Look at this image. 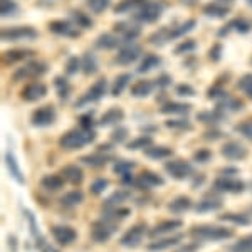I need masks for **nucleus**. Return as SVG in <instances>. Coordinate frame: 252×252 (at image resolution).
<instances>
[{
    "instance_id": "f03ea898",
    "label": "nucleus",
    "mask_w": 252,
    "mask_h": 252,
    "mask_svg": "<svg viewBox=\"0 0 252 252\" xmlns=\"http://www.w3.org/2000/svg\"><path fill=\"white\" fill-rule=\"evenodd\" d=\"M190 234L200 241H223V239L232 237L234 230L222 225H195L192 227Z\"/></svg>"
},
{
    "instance_id": "0e129e2a",
    "label": "nucleus",
    "mask_w": 252,
    "mask_h": 252,
    "mask_svg": "<svg viewBox=\"0 0 252 252\" xmlns=\"http://www.w3.org/2000/svg\"><path fill=\"white\" fill-rule=\"evenodd\" d=\"M251 212H252V209H251Z\"/></svg>"
},
{
    "instance_id": "9b49d317",
    "label": "nucleus",
    "mask_w": 252,
    "mask_h": 252,
    "mask_svg": "<svg viewBox=\"0 0 252 252\" xmlns=\"http://www.w3.org/2000/svg\"><path fill=\"white\" fill-rule=\"evenodd\" d=\"M166 173L170 175L175 180H184V178L189 177L192 173V166L187 163L185 160H172L165 165Z\"/></svg>"
},
{
    "instance_id": "052dcab7",
    "label": "nucleus",
    "mask_w": 252,
    "mask_h": 252,
    "mask_svg": "<svg viewBox=\"0 0 252 252\" xmlns=\"http://www.w3.org/2000/svg\"><path fill=\"white\" fill-rule=\"evenodd\" d=\"M219 51H220V46L217 44V46L214 47V51H212V58H214V61H217V59H219V54H217Z\"/></svg>"
},
{
    "instance_id": "e433bc0d",
    "label": "nucleus",
    "mask_w": 252,
    "mask_h": 252,
    "mask_svg": "<svg viewBox=\"0 0 252 252\" xmlns=\"http://www.w3.org/2000/svg\"><path fill=\"white\" fill-rule=\"evenodd\" d=\"M145 2L146 0H121V2L115 7V12L116 14H125V12H128V10L140 9Z\"/></svg>"
},
{
    "instance_id": "f3484780",
    "label": "nucleus",
    "mask_w": 252,
    "mask_h": 252,
    "mask_svg": "<svg viewBox=\"0 0 252 252\" xmlns=\"http://www.w3.org/2000/svg\"><path fill=\"white\" fill-rule=\"evenodd\" d=\"M180 227H182V220H161L150 230L148 235L150 237H160V235H166V234L170 235L177 229H180Z\"/></svg>"
},
{
    "instance_id": "f257e3e1",
    "label": "nucleus",
    "mask_w": 252,
    "mask_h": 252,
    "mask_svg": "<svg viewBox=\"0 0 252 252\" xmlns=\"http://www.w3.org/2000/svg\"><path fill=\"white\" fill-rule=\"evenodd\" d=\"M96 138V133L91 128H74L69 129L59 138V145L64 150H79L83 146L93 143Z\"/></svg>"
},
{
    "instance_id": "2eb2a0df",
    "label": "nucleus",
    "mask_w": 252,
    "mask_h": 252,
    "mask_svg": "<svg viewBox=\"0 0 252 252\" xmlns=\"http://www.w3.org/2000/svg\"><path fill=\"white\" fill-rule=\"evenodd\" d=\"M49 29L58 35H64V37H79L81 34L71 20H52L49 24Z\"/></svg>"
},
{
    "instance_id": "4c0bfd02",
    "label": "nucleus",
    "mask_w": 252,
    "mask_h": 252,
    "mask_svg": "<svg viewBox=\"0 0 252 252\" xmlns=\"http://www.w3.org/2000/svg\"><path fill=\"white\" fill-rule=\"evenodd\" d=\"M129 79H131V76H129L128 72H125V74L118 76V78L115 79V83H113V88H111L113 96H120L121 93H123L125 89H126V86H128Z\"/></svg>"
},
{
    "instance_id": "680f3d73",
    "label": "nucleus",
    "mask_w": 252,
    "mask_h": 252,
    "mask_svg": "<svg viewBox=\"0 0 252 252\" xmlns=\"http://www.w3.org/2000/svg\"><path fill=\"white\" fill-rule=\"evenodd\" d=\"M246 239H247V241H249V242L252 244V235H249V237H246Z\"/></svg>"
},
{
    "instance_id": "58836bf2",
    "label": "nucleus",
    "mask_w": 252,
    "mask_h": 252,
    "mask_svg": "<svg viewBox=\"0 0 252 252\" xmlns=\"http://www.w3.org/2000/svg\"><path fill=\"white\" fill-rule=\"evenodd\" d=\"M86 5L93 14H103L111 5V0H86Z\"/></svg>"
},
{
    "instance_id": "de8ad7c7",
    "label": "nucleus",
    "mask_w": 252,
    "mask_h": 252,
    "mask_svg": "<svg viewBox=\"0 0 252 252\" xmlns=\"http://www.w3.org/2000/svg\"><path fill=\"white\" fill-rule=\"evenodd\" d=\"M108 187V180L106 178H96L91 184V193L93 195H99L101 192H104Z\"/></svg>"
},
{
    "instance_id": "a19ab883",
    "label": "nucleus",
    "mask_w": 252,
    "mask_h": 252,
    "mask_svg": "<svg viewBox=\"0 0 252 252\" xmlns=\"http://www.w3.org/2000/svg\"><path fill=\"white\" fill-rule=\"evenodd\" d=\"M83 69L86 74H94L97 71V61L91 52H86L83 58Z\"/></svg>"
},
{
    "instance_id": "5fc2aeb1",
    "label": "nucleus",
    "mask_w": 252,
    "mask_h": 252,
    "mask_svg": "<svg viewBox=\"0 0 252 252\" xmlns=\"http://www.w3.org/2000/svg\"><path fill=\"white\" fill-rule=\"evenodd\" d=\"M190 123L189 121H185V120H170V121H166V128H178V129H182V128H189Z\"/></svg>"
},
{
    "instance_id": "49530a36",
    "label": "nucleus",
    "mask_w": 252,
    "mask_h": 252,
    "mask_svg": "<svg viewBox=\"0 0 252 252\" xmlns=\"http://www.w3.org/2000/svg\"><path fill=\"white\" fill-rule=\"evenodd\" d=\"M237 131L241 133L244 138H249V140H252V118L251 120L242 121V123H239Z\"/></svg>"
},
{
    "instance_id": "37998d69",
    "label": "nucleus",
    "mask_w": 252,
    "mask_h": 252,
    "mask_svg": "<svg viewBox=\"0 0 252 252\" xmlns=\"http://www.w3.org/2000/svg\"><path fill=\"white\" fill-rule=\"evenodd\" d=\"M195 27V20H187V22H184L182 26L175 27V29H170V37L172 39H177L180 37V35L187 34V32H190Z\"/></svg>"
},
{
    "instance_id": "a878e982",
    "label": "nucleus",
    "mask_w": 252,
    "mask_h": 252,
    "mask_svg": "<svg viewBox=\"0 0 252 252\" xmlns=\"http://www.w3.org/2000/svg\"><path fill=\"white\" fill-rule=\"evenodd\" d=\"M192 209V200H190L189 197H177V198H173L172 202L168 204V210L170 212H173V214H185L187 210H190Z\"/></svg>"
},
{
    "instance_id": "6e6d98bb",
    "label": "nucleus",
    "mask_w": 252,
    "mask_h": 252,
    "mask_svg": "<svg viewBox=\"0 0 252 252\" xmlns=\"http://www.w3.org/2000/svg\"><path fill=\"white\" fill-rule=\"evenodd\" d=\"M232 26H234L239 32H242V34H246V32L251 29V24H249V22H246L244 19H237V20H235V22L232 24Z\"/></svg>"
},
{
    "instance_id": "3c124183",
    "label": "nucleus",
    "mask_w": 252,
    "mask_h": 252,
    "mask_svg": "<svg viewBox=\"0 0 252 252\" xmlns=\"http://www.w3.org/2000/svg\"><path fill=\"white\" fill-rule=\"evenodd\" d=\"M133 161H120V163H116L113 166V172L118 173V175H128L129 170L133 168Z\"/></svg>"
},
{
    "instance_id": "a211bd4d",
    "label": "nucleus",
    "mask_w": 252,
    "mask_h": 252,
    "mask_svg": "<svg viewBox=\"0 0 252 252\" xmlns=\"http://www.w3.org/2000/svg\"><path fill=\"white\" fill-rule=\"evenodd\" d=\"M182 235L180 234H170L168 237L165 239H160V241H153L152 244H148V249L150 252H160V251H165L168 249V247H175L177 244L182 242Z\"/></svg>"
},
{
    "instance_id": "4468645a",
    "label": "nucleus",
    "mask_w": 252,
    "mask_h": 252,
    "mask_svg": "<svg viewBox=\"0 0 252 252\" xmlns=\"http://www.w3.org/2000/svg\"><path fill=\"white\" fill-rule=\"evenodd\" d=\"M215 190L219 192H225V193H241L246 185H244L242 180H237V178H227V177H220L215 180Z\"/></svg>"
},
{
    "instance_id": "7ed1b4c3",
    "label": "nucleus",
    "mask_w": 252,
    "mask_h": 252,
    "mask_svg": "<svg viewBox=\"0 0 252 252\" xmlns=\"http://www.w3.org/2000/svg\"><path fill=\"white\" fill-rule=\"evenodd\" d=\"M118 227H120V222L111 220V219H103V220H96L93 223V232L91 237L93 241L96 242H106L111 239V235L116 232Z\"/></svg>"
},
{
    "instance_id": "f8f14e48",
    "label": "nucleus",
    "mask_w": 252,
    "mask_h": 252,
    "mask_svg": "<svg viewBox=\"0 0 252 252\" xmlns=\"http://www.w3.org/2000/svg\"><path fill=\"white\" fill-rule=\"evenodd\" d=\"M51 234L59 246H69V244H72L76 241V237H78V232L69 225H54L51 229Z\"/></svg>"
},
{
    "instance_id": "5701e85b",
    "label": "nucleus",
    "mask_w": 252,
    "mask_h": 252,
    "mask_svg": "<svg viewBox=\"0 0 252 252\" xmlns=\"http://www.w3.org/2000/svg\"><path fill=\"white\" fill-rule=\"evenodd\" d=\"M64 178L61 177V175H47V177H42V180H40V185H42V189L49 190V192H58L64 187Z\"/></svg>"
},
{
    "instance_id": "13d9d810",
    "label": "nucleus",
    "mask_w": 252,
    "mask_h": 252,
    "mask_svg": "<svg viewBox=\"0 0 252 252\" xmlns=\"http://www.w3.org/2000/svg\"><path fill=\"white\" fill-rule=\"evenodd\" d=\"M210 152L209 150H200V152H197L193 155V158H195V161H209L210 160Z\"/></svg>"
},
{
    "instance_id": "f704fd0d",
    "label": "nucleus",
    "mask_w": 252,
    "mask_h": 252,
    "mask_svg": "<svg viewBox=\"0 0 252 252\" xmlns=\"http://www.w3.org/2000/svg\"><path fill=\"white\" fill-rule=\"evenodd\" d=\"M145 155L152 160H163V158H168L172 155V150L166 148V146H152V148L145 150Z\"/></svg>"
},
{
    "instance_id": "412c9836",
    "label": "nucleus",
    "mask_w": 252,
    "mask_h": 252,
    "mask_svg": "<svg viewBox=\"0 0 252 252\" xmlns=\"http://www.w3.org/2000/svg\"><path fill=\"white\" fill-rule=\"evenodd\" d=\"M120 44H121V39H118L115 34H111V32H104V34L97 35L94 46L97 49H104V51H109V49L120 47Z\"/></svg>"
},
{
    "instance_id": "c9c22d12",
    "label": "nucleus",
    "mask_w": 252,
    "mask_h": 252,
    "mask_svg": "<svg viewBox=\"0 0 252 252\" xmlns=\"http://www.w3.org/2000/svg\"><path fill=\"white\" fill-rule=\"evenodd\" d=\"M129 198V192H115L113 195L104 200V209H111V207H120L125 200Z\"/></svg>"
},
{
    "instance_id": "bb28decb",
    "label": "nucleus",
    "mask_w": 252,
    "mask_h": 252,
    "mask_svg": "<svg viewBox=\"0 0 252 252\" xmlns=\"http://www.w3.org/2000/svg\"><path fill=\"white\" fill-rule=\"evenodd\" d=\"M5 165H7V168H9L10 175L15 178V182H19L20 185L26 184V180H24V175H22V172H20V168H19L17 160H15V157L12 155L10 152L5 153Z\"/></svg>"
},
{
    "instance_id": "ea45409f",
    "label": "nucleus",
    "mask_w": 252,
    "mask_h": 252,
    "mask_svg": "<svg viewBox=\"0 0 252 252\" xmlns=\"http://www.w3.org/2000/svg\"><path fill=\"white\" fill-rule=\"evenodd\" d=\"M220 220H229V222L237 223V225H249V223H251V219L247 217V215H244V214H232V212L220 215Z\"/></svg>"
},
{
    "instance_id": "1a4fd4ad",
    "label": "nucleus",
    "mask_w": 252,
    "mask_h": 252,
    "mask_svg": "<svg viewBox=\"0 0 252 252\" xmlns=\"http://www.w3.org/2000/svg\"><path fill=\"white\" fill-rule=\"evenodd\" d=\"M106 88H108L106 78H99L91 88L88 89L86 94L76 103V106H84V104H88V103H94V101L101 99V97L104 96V93H106Z\"/></svg>"
},
{
    "instance_id": "c756f323",
    "label": "nucleus",
    "mask_w": 252,
    "mask_h": 252,
    "mask_svg": "<svg viewBox=\"0 0 252 252\" xmlns=\"http://www.w3.org/2000/svg\"><path fill=\"white\" fill-rule=\"evenodd\" d=\"M83 200H84L83 192H79V190H72V192H67V193H64L63 197H61L59 204L63 207H66V209H71V207L79 205Z\"/></svg>"
},
{
    "instance_id": "39448f33",
    "label": "nucleus",
    "mask_w": 252,
    "mask_h": 252,
    "mask_svg": "<svg viewBox=\"0 0 252 252\" xmlns=\"http://www.w3.org/2000/svg\"><path fill=\"white\" fill-rule=\"evenodd\" d=\"M2 40H26V39H35L37 37V31L34 27L27 26H17V27H9V29H2L0 34Z\"/></svg>"
},
{
    "instance_id": "603ef678",
    "label": "nucleus",
    "mask_w": 252,
    "mask_h": 252,
    "mask_svg": "<svg viewBox=\"0 0 252 252\" xmlns=\"http://www.w3.org/2000/svg\"><path fill=\"white\" fill-rule=\"evenodd\" d=\"M150 145H152V140H150V138H146V136H141V138H136L135 141H129L128 148H131V150L146 148V146H150Z\"/></svg>"
},
{
    "instance_id": "09e8293b",
    "label": "nucleus",
    "mask_w": 252,
    "mask_h": 252,
    "mask_svg": "<svg viewBox=\"0 0 252 252\" xmlns=\"http://www.w3.org/2000/svg\"><path fill=\"white\" fill-rule=\"evenodd\" d=\"M81 67V61L79 58H69L67 59V63H66V74L67 76H72V74H76L78 72V69Z\"/></svg>"
},
{
    "instance_id": "7c9ffc66",
    "label": "nucleus",
    "mask_w": 252,
    "mask_h": 252,
    "mask_svg": "<svg viewBox=\"0 0 252 252\" xmlns=\"http://www.w3.org/2000/svg\"><path fill=\"white\" fill-rule=\"evenodd\" d=\"M157 83H153V81H140V83H136L135 86H131V96L135 97H146L150 94V93L153 91V88H155Z\"/></svg>"
},
{
    "instance_id": "6e6552de",
    "label": "nucleus",
    "mask_w": 252,
    "mask_h": 252,
    "mask_svg": "<svg viewBox=\"0 0 252 252\" xmlns=\"http://www.w3.org/2000/svg\"><path fill=\"white\" fill-rule=\"evenodd\" d=\"M56 121V109L54 106L47 104V106H40L32 113L31 123L37 128H44V126H51Z\"/></svg>"
},
{
    "instance_id": "e2e57ef3",
    "label": "nucleus",
    "mask_w": 252,
    "mask_h": 252,
    "mask_svg": "<svg viewBox=\"0 0 252 252\" xmlns=\"http://www.w3.org/2000/svg\"><path fill=\"white\" fill-rule=\"evenodd\" d=\"M247 2H249V3H251V5H252V0H247Z\"/></svg>"
},
{
    "instance_id": "8fccbe9b",
    "label": "nucleus",
    "mask_w": 252,
    "mask_h": 252,
    "mask_svg": "<svg viewBox=\"0 0 252 252\" xmlns=\"http://www.w3.org/2000/svg\"><path fill=\"white\" fill-rule=\"evenodd\" d=\"M126 138H128V129L123 128V126H116L115 131H113V135H111V141L121 143V141H125Z\"/></svg>"
},
{
    "instance_id": "423d86ee",
    "label": "nucleus",
    "mask_w": 252,
    "mask_h": 252,
    "mask_svg": "<svg viewBox=\"0 0 252 252\" xmlns=\"http://www.w3.org/2000/svg\"><path fill=\"white\" fill-rule=\"evenodd\" d=\"M145 234H146V223H135L131 229H128L123 234V237L120 239V244L125 247L133 249V247L140 246L141 241H143V237H145Z\"/></svg>"
},
{
    "instance_id": "20e7f679",
    "label": "nucleus",
    "mask_w": 252,
    "mask_h": 252,
    "mask_svg": "<svg viewBox=\"0 0 252 252\" xmlns=\"http://www.w3.org/2000/svg\"><path fill=\"white\" fill-rule=\"evenodd\" d=\"M161 12H163V5H161V3L148 2V0H146L135 14V20L136 22H143V24H152V22H155V20H158Z\"/></svg>"
},
{
    "instance_id": "79ce46f5",
    "label": "nucleus",
    "mask_w": 252,
    "mask_h": 252,
    "mask_svg": "<svg viewBox=\"0 0 252 252\" xmlns=\"http://www.w3.org/2000/svg\"><path fill=\"white\" fill-rule=\"evenodd\" d=\"M54 83H56V88H58L61 99H67L69 93H71V86H69L67 79L64 78V76H58V78L54 79Z\"/></svg>"
},
{
    "instance_id": "6ab92c4d",
    "label": "nucleus",
    "mask_w": 252,
    "mask_h": 252,
    "mask_svg": "<svg viewBox=\"0 0 252 252\" xmlns=\"http://www.w3.org/2000/svg\"><path fill=\"white\" fill-rule=\"evenodd\" d=\"M115 31L120 32L123 37L128 40V42H131L133 39H136L138 35H140L141 32V27L138 26L136 22H120L115 26Z\"/></svg>"
},
{
    "instance_id": "bf43d9fd",
    "label": "nucleus",
    "mask_w": 252,
    "mask_h": 252,
    "mask_svg": "<svg viewBox=\"0 0 252 252\" xmlns=\"http://www.w3.org/2000/svg\"><path fill=\"white\" fill-rule=\"evenodd\" d=\"M177 93L180 96H192V94H195V91L189 86V84H180V86L177 88Z\"/></svg>"
},
{
    "instance_id": "72a5a7b5",
    "label": "nucleus",
    "mask_w": 252,
    "mask_h": 252,
    "mask_svg": "<svg viewBox=\"0 0 252 252\" xmlns=\"http://www.w3.org/2000/svg\"><path fill=\"white\" fill-rule=\"evenodd\" d=\"M160 63H161V59L158 58V56L155 54H146L143 59H141V64L138 66V72H148V71H152V69H155L160 66Z\"/></svg>"
},
{
    "instance_id": "0eeeda50",
    "label": "nucleus",
    "mask_w": 252,
    "mask_h": 252,
    "mask_svg": "<svg viewBox=\"0 0 252 252\" xmlns=\"http://www.w3.org/2000/svg\"><path fill=\"white\" fill-rule=\"evenodd\" d=\"M47 66L40 61H32V63L26 64L20 69H17L14 74V81H24V79H32V78H37V76L44 74L46 72Z\"/></svg>"
},
{
    "instance_id": "393cba45",
    "label": "nucleus",
    "mask_w": 252,
    "mask_h": 252,
    "mask_svg": "<svg viewBox=\"0 0 252 252\" xmlns=\"http://www.w3.org/2000/svg\"><path fill=\"white\" fill-rule=\"evenodd\" d=\"M123 116L125 115L120 108H111V109H108L103 115V118L99 120V126H116L123 120Z\"/></svg>"
},
{
    "instance_id": "c03bdc74",
    "label": "nucleus",
    "mask_w": 252,
    "mask_h": 252,
    "mask_svg": "<svg viewBox=\"0 0 252 252\" xmlns=\"http://www.w3.org/2000/svg\"><path fill=\"white\" fill-rule=\"evenodd\" d=\"M71 17H72V22L78 24L79 27H83V29H86V27H91L93 26V20L88 17L84 12L81 10H74L71 12Z\"/></svg>"
},
{
    "instance_id": "9d476101",
    "label": "nucleus",
    "mask_w": 252,
    "mask_h": 252,
    "mask_svg": "<svg viewBox=\"0 0 252 252\" xmlns=\"http://www.w3.org/2000/svg\"><path fill=\"white\" fill-rule=\"evenodd\" d=\"M141 56V47L138 46V44H125V46H121V49L118 51L116 54V64H120V66H128V64H133L136 59H140Z\"/></svg>"
},
{
    "instance_id": "2f4dec72",
    "label": "nucleus",
    "mask_w": 252,
    "mask_h": 252,
    "mask_svg": "<svg viewBox=\"0 0 252 252\" xmlns=\"http://www.w3.org/2000/svg\"><path fill=\"white\" fill-rule=\"evenodd\" d=\"M192 109L189 103H166L163 108H161V113L163 115H187V113Z\"/></svg>"
},
{
    "instance_id": "ddd939ff",
    "label": "nucleus",
    "mask_w": 252,
    "mask_h": 252,
    "mask_svg": "<svg viewBox=\"0 0 252 252\" xmlns=\"http://www.w3.org/2000/svg\"><path fill=\"white\" fill-rule=\"evenodd\" d=\"M47 94V88L42 83H29L27 86H24V89L20 91V97L27 103L32 101H39Z\"/></svg>"
},
{
    "instance_id": "a18cd8bd",
    "label": "nucleus",
    "mask_w": 252,
    "mask_h": 252,
    "mask_svg": "<svg viewBox=\"0 0 252 252\" xmlns=\"http://www.w3.org/2000/svg\"><path fill=\"white\" fill-rule=\"evenodd\" d=\"M237 86L244 93V94L252 97V72H249V74H244L242 78L239 79Z\"/></svg>"
},
{
    "instance_id": "c85d7f7f",
    "label": "nucleus",
    "mask_w": 252,
    "mask_h": 252,
    "mask_svg": "<svg viewBox=\"0 0 252 252\" xmlns=\"http://www.w3.org/2000/svg\"><path fill=\"white\" fill-rule=\"evenodd\" d=\"M140 185L141 187H146V189H152V187H160V185H163V178L160 177V175H157V173H153V172H141L140 173Z\"/></svg>"
},
{
    "instance_id": "4be33fe9",
    "label": "nucleus",
    "mask_w": 252,
    "mask_h": 252,
    "mask_svg": "<svg viewBox=\"0 0 252 252\" xmlns=\"http://www.w3.org/2000/svg\"><path fill=\"white\" fill-rule=\"evenodd\" d=\"M222 207V200L217 197H205L204 200H200L197 205H195V210L198 214H205V212H214V210L220 209Z\"/></svg>"
},
{
    "instance_id": "864d4df0",
    "label": "nucleus",
    "mask_w": 252,
    "mask_h": 252,
    "mask_svg": "<svg viewBox=\"0 0 252 252\" xmlns=\"http://www.w3.org/2000/svg\"><path fill=\"white\" fill-rule=\"evenodd\" d=\"M197 47V42L195 40H187V42H184V44H180V47H177L175 49V52L177 54H184V52H190V51H193V49Z\"/></svg>"
},
{
    "instance_id": "4d7b16f0",
    "label": "nucleus",
    "mask_w": 252,
    "mask_h": 252,
    "mask_svg": "<svg viewBox=\"0 0 252 252\" xmlns=\"http://www.w3.org/2000/svg\"><path fill=\"white\" fill-rule=\"evenodd\" d=\"M15 10V3L9 2V0H2V17H5V15H9L10 12Z\"/></svg>"
},
{
    "instance_id": "b1692460",
    "label": "nucleus",
    "mask_w": 252,
    "mask_h": 252,
    "mask_svg": "<svg viewBox=\"0 0 252 252\" xmlns=\"http://www.w3.org/2000/svg\"><path fill=\"white\" fill-rule=\"evenodd\" d=\"M81 161H83L84 165L91 166V168H101V166H104L109 161V157L106 155V153H91V155L88 157H83L81 158Z\"/></svg>"
},
{
    "instance_id": "cd10ccee",
    "label": "nucleus",
    "mask_w": 252,
    "mask_h": 252,
    "mask_svg": "<svg viewBox=\"0 0 252 252\" xmlns=\"http://www.w3.org/2000/svg\"><path fill=\"white\" fill-rule=\"evenodd\" d=\"M230 12V9L227 5H222V3H207L204 7V14L209 15L212 19H223L227 14Z\"/></svg>"
},
{
    "instance_id": "473e14b6",
    "label": "nucleus",
    "mask_w": 252,
    "mask_h": 252,
    "mask_svg": "<svg viewBox=\"0 0 252 252\" xmlns=\"http://www.w3.org/2000/svg\"><path fill=\"white\" fill-rule=\"evenodd\" d=\"M32 52L29 51H24V49H12V51H7L3 52V63L5 64H14V63H19V61H24L27 59Z\"/></svg>"
},
{
    "instance_id": "dca6fc26",
    "label": "nucleus",
    "mask_w": 252,
    "mask_h": 252,
    "mask_svg": "<svg viewBox=\"0 0 252 252\" xmlns=\"http://www.w3.org/2000/svg\"><path fill=\"white\" fill-rule=\"evenodd\" d=\"M222 155L227 158V160H244L247 157V150L246 146L241 145L239 141H227L225 145L222 146Z\"/></svg>"
},
{
    "instance_id": "aec40b11",
    "label": "nucleus",
    "mask_w": 252,
    "mask_h": 252,
    "mask_svg": "<svg viewBox=\"0 0 252 252\" xmlns=\"http://www.w3.org/2000/svg\"><path fill=\"white\" fill-rule=\"evenodd\" d=\"M61 177L66 182H69V184L79 185V184H83V180H84V172L78 165H66L61 170Z\"/></svg>"
}]
</instances>
